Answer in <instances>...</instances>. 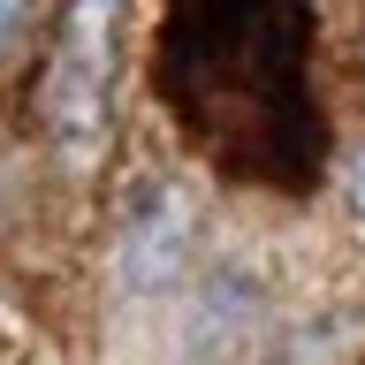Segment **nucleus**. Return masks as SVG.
<instances>
[{
	"label": "nucleus",
	"instance_id": "nucleus-1",
	"mask_svg": "<svg viewBox=\"0 0 365 365\" xmlns=\"http://www.w3.org/2000/svg\"><path fill=\"white\" fill-rule=\"evenodd\" d=\"M122 46H130V0H68L53 53H46V84H38V114L53 145L91 153L114 122L122 99Z\"/></svg>",
	"mask_w": 365,
	"mask_h": 365
},
{
	"label": "nucleus",
	"instance_id": "nucleus-2",
	"mask_svg": "<svg viewBox=\"0 0 365 365\" xmlns=\"http://www.w3.org/2000/svg\"><path fill=\"white\" fill-rule=\"evenodd\" d=\"M23 31H31V0H0V53H8Z\"/></svg>",
	"mask_w": 365,
	"mask_h": 365
},
{
	"label": "nucleus",
	"instance_id": "nucleus-3",
	"mask_svg": "<svg viewBox=\"0 0 365 365\" xmlns=\"http://www.w3.org/2000/svg\"><path fill=\"white\" fill-rule=\"evenodd\" d=\"M350 190H358V213H365V160H358V175H350Z\"/></svg>",
	"mask_w": 365,
	"mask_h": 365
}]
</instances>
